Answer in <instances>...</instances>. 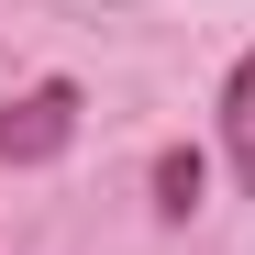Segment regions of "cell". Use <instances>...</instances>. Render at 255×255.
Here are the masks:
<instances>
[{"mask_svg":"<svg viewBox=\"0 0 255 255\" xmlns=\"http://www.w3.org/2000/svg\"><path fill=\"white\" fill-rule=\"evenodd\" d=\"M67 133H78L67 78H33L22 100H0V166H45V155H67Z\"/></svg>","mask_w":255,"mask_h":255,"instance_id":"6da1fadb","label":"cell"},{"mask_svg":"<svg viewBox=\"0 0 255 255\" xmlns=\"http://www.w3.org/2000/svg\"><path fill=\"white\" fill-rule=\"evenodd\" d=\"M222 144H233V178L255 189V45H244L233 78H222Z\"/></svg>","mask_w":255,"mask_h":255,"instance_id":"7a4b0ae2","label":"cell"},{"mask_svg":"<svg viewBox=\"0 0 255 255\" xmlns=\"http://www.w3.org/2000/svg\"><path fill=\"white\" fill-rule=\"evenodd\" d=\"M155 211H166V222H189V211H200V155H189V144L155 155Z\"/></svg>","mask_w":255,"mask_h":255,"instance_id":"3957f363","label":"cell"}]
</instances>
